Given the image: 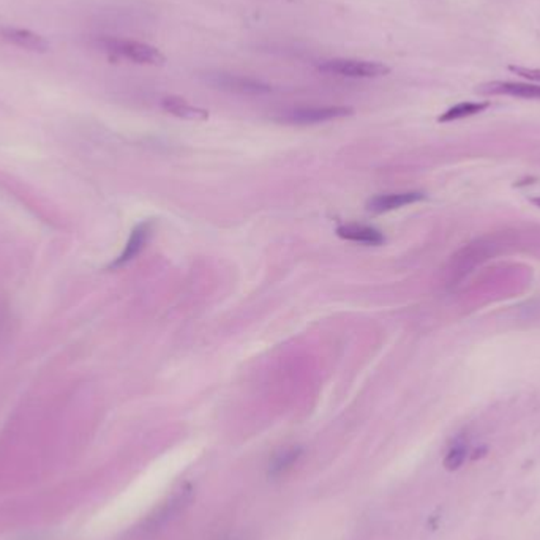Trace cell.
I'll return each instance as SVG.
<instances>
[{
    "instance_id": "cell-1",
    "label": "cell",
    "mask_w": 540,
    "mask_h": 540,
    "mask_svg": "<svg viewBox=\"0 0 540 540\" xmlns=\"http://www.w3.org/2000/svg\"><path fill=\"white\" fill-rule=\"evenodd\" d=\"M101 48L122 59L141 65H163L166 57L158 48L143 41L127 40V38H101Z\"/></svg>"
},
{
    "instance_id": "cell-2",
    "label": "cell",
    "mask_w": 540,
    "mask_h": 540,
    "mask_svg": "<svg viewBox=\"0 0 540 540\" xmlns=\"http://www.w3.org/2000/svg\"><path fill=\"white\" fill-rule=\"evenodd\" d=\"M318 70L326 75H335L352 79L381 78V76L390 73V67L385 65V63L359 59H332L321 63Z\"/></svg>"
},
{
    "instance_id": "cell-3",
    "label": "cell",
    "mask_w": 540,
    "mask_h": 540,
    "mask_svg": "<svg viewBox=\"0 0 540 540\" xmlns=\"http://www.w3.org/2000/svg\"><path fill=\"white\" fill-rule=\"evenodd\" d=\"M352 114H354V109L349 106H311L286 111L280 115L278 120L291 125H316L349 117Z\"/></svg>"
},
{
    "instance_id": "cell-4",
    "label": "cell",
    "mask_w": 540,
    "mask_h": 540,
    "mask_svg": "<svg viewBox=\"0 0 540 540\" xmlns=\"http://www.w3.org/2000/svg\"><path fill=\"white\" fill-rule=\"evenodd\" d=\"M425 193L422 191H398V193H385V195H378L371 198L366 202V209L373 214H384L395 209H401L404 205L416 204L425 199Z\"/></svg>"
},
{
    "instance_id": "cell-5",
    "label": "cell",
    "mask_w": 540,
    "mask_h": 540,
    "mask_svg": "<svg viewBox=\"0 0 540 540\" xmlns=\"http://www.w3.org/2000/svg\"><path fill=\"white\" fill-rule=\"evenodd\" d=\"M152 231H153V221L147 220V221L139 223L138 226L131 231L130 237H128V242L124 248V252L117 256V259H115L109 267L117 269L128 264V262L136 258V256L143 252L144 247L147 245V242H149Z\"/></svg>"
},
{
    "instance_id": "cell-6",
    "label": "cell",
    "mask_w": 540,
    "mask_h": 540,
    "mask_svg": "<svg viewBox=\"0 0 540 540\" xmlns=\"http://www.w3.org/2000/svg\"><path fill=\"white\" fill-rule=\"evenodd\" d=\"M0 37H2L5 41L15 44L18 48L34 51V53H46L49 49V43L46 41V38L27 29L2 27L0 29Z\"/></svg>"
},
{
    "instance_id": "cell-7",
    "label": "cell",
    "mask_w": 540,
    "mask_h": 540,
    "mask_svg": "<svg viewBox=\"0 0 540 540\" xmlns=\"http://www.w3.org/2000/svg\"><path fill=\"white\" fill-rule=\"evenodd\" d=\"M477 90L480 94H487V95H509V96H518V98L540 100V86L526 84V82L494 81V82H488V84L480 86Z\"/></svg>"
},
{
    "instance_id": "cell-8",
    "label": "cell",
    "mask_w": 540,
    "mask_h": 540,
    "mask_svg": "<svg viewBox=\"0 0 540 540\" xmlns=\"http://www.w3.org/2000/svg\"><path fill=\"white\" fill-rule=\"evenodd\" d=\"M337 236L342 237L345 240L364 243V245H373V247H379L385 242V237L379 229L373 226H366V224H356V223L338 226Z\"/></svg>"
},
{
    "instance_id": "cell-9",
    "label": "cell",
    "mask_w": 540,
    "mask_h": 540,
    "mask_svg": "<svg viewBox=\"0 0 540 540\" xmlns=\"http://www.w3.org/2000/svg\"><path fill=\"white\" fill-rule=\"evenodd\" d=\"M162 108L174 117L184 120H207L209 111L201 106L191 105L190 101L180 96H165L162 100Z\"/></svg>"
},
{
    "instance_id": "cell-10",
    "label": "cell",
    "mask_w": 540,
    "mask_h": 540,
    "mask_svg": "<svg viewBox=\"0 0 540 540\" xmlns=\"http://www.w3.org/2000/svg\"><path fill=\"white\" fill-rule=\"evenodd\" d=\"M215 86L223 90L237 94H266L270 90L269 86L262 84L259 81L243 78V76H231V75H220L215 78Z\"/></svg>"
},
{
    "instance_id": "cell-11",
    "label": "cell",
    "mask_w": 540,
    "mask_h": 540,
    "mask_svg": "<svg viewBox=\"0 0 540 540\" xmlns=\"http://www.w3.org/2000/svg\"><path fill=\"white\" fill-rule=\"evenodd\" d=\"M488 106H490V103L488 101L458 103V105L449 108L446 112H442L438 117V122H441V124H446V122H454V120H460V119H465V117H471V115H475L482 111H485Z\"/></svg>"
},
{
    "instance_id": "cell-12",
    "label": "cell",
    "mask_w": 540,
    "mask_h": 540,
    "mask_svg": "<svg viewBox=\"0 0 540 540\" xmlns=\"http://www.w3.org/2000/svg\"><path fill=\"white\" fill-rule=\"evenodd\" d=\"M466 456H468L466 442L456 441L455 444L450 447L449 454L446 455V458H444L446 469H449V471H456V469H458L463 463H465Z\"/></svg>"
},
{
    "instance_id": "cell-13",
    "label": "cell",
    "mask_w": 540,
    "mask_h": 540,
    "mask_svg": "<svg viewBox=\"0 0 540 540\" xmlns=\"http://www.w3.org/2000/svg\"><path fill=\"white\" fill-rule=\"evenodd\" d=\"M300 456V450L299 449H289V450H285L281 455L276 456V458L274 460L272 466H270V469H272L274 474H280L283 471H286L288 468H291L295 461H297V458Z\"/></svg>"
},
{
    "instance_id": "cell-14",
    "label": "cell",
    "mask_w": 540,
    "mask_h": 540,
    "mask_svg": "<svg viewBox=\"0 0 540 540\" xmlns=\"http://www.w3.org/2000/svg\"><path fill=\"white\" fill-rule=\"evenodd\" d=\"M513 73H517L522 78L540 82V68H526V67H510Z\"/></svg>"
},
{
    "instance_id": "cell-15",
    "label": "cell",
    "mask_w": 540,
    "mask_h": 540,
    "mask_svg": "<svg viewBox=\"0 0 540 540\" xmlns=\"http://www.w3.org/2000/svg\"><path fill=\"white\" fill-rule=\"evenodd\" d=\"M485 452H487V449H485V447H482V449H475V452H474V455H472V460L482 458V456L485 455Z\"/></svg>"
},
{
    "instance_id": "cell-16",
    "label": "cell",
    "mask_w": 540,
    "mask_h": 540,
    "mask_svg": "<svg viewBox=\"0 0 540 540\" xmlns=\"http://www.w3.org/2000/svg\"><path fill=\"white\" fill-rule=\"evenodd\" d=\"M529 201H531L532 204H536V205H537V207H540V196H539V198H531V199H529Z\"/></svg>"
}]
</instances>
